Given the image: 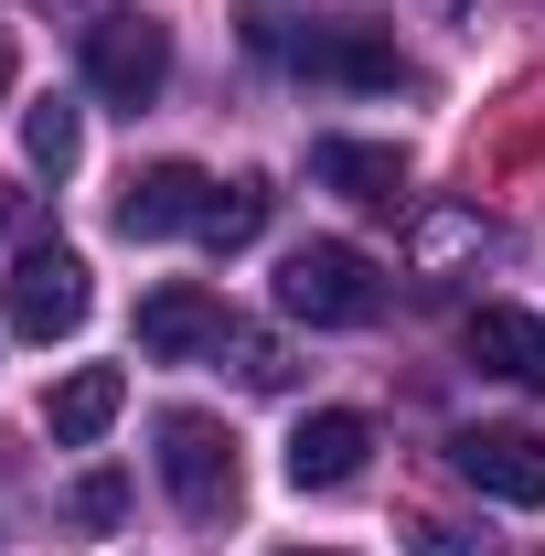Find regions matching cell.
Listing matches in <instances>:
<instances>
[{
  "mask_svg": "<svg viewBox=\"0 0 545 556\" xmlns=\"http://www.w3.org/2000/svg\"><path fill=\"white\" fill-rule=\"evenodd\" d=\"M204 204H214V182L193 172V161H150L129 193H118V236L129 247H161V236H193L204 225Z\"/></svg>",
  "mask_w": 545,
  "mask_h": 556,
  "instance_id": "ba28073f",
  "label": "cell"
},
{
  "mask_svg": "<svg viewBox=\"0 0 545 556\" xmlns=\"http://www.w3.org/2000/svg\"><path fill=\"white\" fill-rule=\"evenodd\" d=\"M161 482L182 503V525H225L246 503V460H236V428L204 407H172L161 417Z\"/></svg>",
  "mask_w": 545,
  "mask_h": 556,
  "instance_id": "7a4b0ae2",
  "label": "cell"
},
{
  "mask_svg": "<svg viewBox=\"0 0 545 556\" xmlns=\"http://www.w3.org/2000/svg\"><path fill=\"white\" fill-rule=\"evenodd\" d=\"M0 225H11V193H0Z\"/></svg>",
  "mask_w": 545,
  "mask_h": 556,
  "instance_id": "ffe728a7",
  "label": "cell"
},
{
  "mask_svg": "<svg viewBox=\"0 0 545 556\" xmlns=\"http://www.w3.org/2000/svg\"><path fill=\"white\" fill-rule=\"evenodd\" d=\"M278 54L300 75H321V86H407V54H396L385 22H310V33H289Z\"/></svg>",
  "mask_w": 545,
  "mask_h": 556,
  "instance_id": "5b68a950",
  "label": "cell"
},
{
  "mask_svg": "<svg viewBox=\"0 0 545 556\" xmlns=\"http://www.w3.org/2000/svg\"><path fill=\"white\" fill-rule=\"evenodd\" d=\"M193 236L225 247V257H236V247H257V236H268V182H214V204H204Z\"/></svg>",
  "mask_w": 545,
  "mask_h": 556,
  "instance_id": "4fadbf2b",
  "label": "cell"
},
{
  "mask_svg": "<svg viewBox=\"0 0 545 556\" xmlns=\"http://www.w3.org/2000/svg\"><path fill=\"white\" fill-rule=\"evenodd\" d=\"M65 11H86V22H107V11H118V0H65Z\"/></svg>",
  "mask_w": 545,
  "mask_h": 556,
  "instance_id": "e0dca14e",
  "label": "cell"
},
{
  "mask_svg": "<svg viewBox=\"0 0 545 556\" xmlns=\"http://www.w3.org/2000/svg\"><path fill=\"white\" fill-rule=\"evenodd\" d=\"M310 182H332L353 204H407V150H385V139H310Z\"/></svg>",
  "mask_w": 545,
  "mask_h": 556,
  "instance_id": "8fae6325",
  "label": "cell"
},
{
  "mask_svg": "<svg viewBox=\"0 0 545 556\" xmlns=\"http://www.w3.org/2000/svg\"><path fill=\"white\" fill-rule=\"evenodd\" d=\"M118 407H129V375H118V364H75L65 386L43 396V428H54L65 450H86V439H107V428H118Z\"/></svg>",
  "mask_w": 545,
  "mask_h": 556,
  "instance_id": "7c38bea8",
  "label": "cell"
},
{
  "mask_svg": "<svg viewBox=\"0 0 545 556\" xmlns=\"http://www.w3.org/2000/svg\"><path fill=\"white\" fill-rule=\"evenodd\" d=\"M0 86H11V43H0Z\"/></svg>",
  "mask_w": 545,
  "mask_h": 556,
  "instance_id": "ac0fdd59",
  "label": "cell"
},
{
  "mask_svg": "<svg viewBox=\"0 0 545 556\" xmlns=\"http://www.w3.org/2000/svg\"><path fill=\"white\" fill-rule=\"evenodd\" d=\"M118 514H129V482H118V471L75 482V525H118Z\"/></svg>",
  "mask_w": 545,
  "mask_h": 556,
  "instance_id": "9a60e30c",
  "label": "cell"
},
{
  "mask_svg": "<svg viewBox=\"0 0 545 556\" xmlns=\"http://www.w3.org/2000/svg\"><path fill=\"white\" fill-rule=\"evenodd\" d=\"M86 300L97 289H86V257L75 247H54V236L22 247V268H11V332L22 343H65L75 321H86Z\"/></svg>",
  "mask_w": 545,
  "mask_h": 556,
  "instance_id": "277c9868",
  "label": "cell"
},
{
  "mask_svg": "<svg viewBox=\"0 0 545 556\" xmlns=\"http://www.w3.org/2000/svg\"><path fill=\"white\" fill-rule=\"evenodd\" d=\"M460 343H471L481 375H503V386L545 396V321H535V311H514V300H481L471 321H460Z\"/></svg>",
  "mask_w": 545,
  "mask_h": 556,
  "instance_id": "9c48e42d",
  "label": "cell"
},
{
  "mask_svg": "<svg viewBox=\"0 0 545 556\" xmlns=\"http://www.w3.org/2000/svg\"><path fill=\"white\" fill-rule=\"evenodd\" d=\"M278 311H289V321H310V332H364V321L385 311V278H375L364 247L310 236V247H289V257H278Z\"/></svg>",
  "mask_w": 545,
  "mask_h": 556,
  "instance_id": "6da1fadb",
  "label": "cell"
},
{
  "mask_svg": "<svg viewBox=\"0 0 545 556\" xmlns=\"http://www.w3.org/2000/svg\"><path fill=\"white\" fill-rule=\"evenodd\" d=\"M86 86H97L107 108H150V97L172 86V33H161L150 11H107V22H86Z\"/></svg>",
  "mask_w": 545,
  "mask_h": 556,
  "instance_id": "3957f363",
  "label": "cell"
},
{
  "mask_svg": "<svg viewBox=\"0 0 545 556\" xmlns=\"http://www.w3.org/2000/svg\"><path fill=\"white\" fill-rule=\"evenodd\" d=\"M449 471L471 492H492V503H524V514H535L545 503V439L535 428H460V439H449Z\"/></svg>",
  "mask_w": 545,
  "mask_h": 556,
  "instance_id": "52a82bcc",
  "label": "cell"
},
{
  "mask_svg": "<svg viewBox=\"0 0 545 556\" xmlns=\"http://www.w3.org/2000/svg\"><path fill=\"white\" fill-rule=\"evenodd\" d=\"M364 450H375V428H364L353 407H321V417L289 428V482L300 492H342L353 471H364Z\"/></svg>",
  "mask_w": 545,
  "mask_h": 556,
  "instance_id": "30bf717a",
  "label": "cell"
},
{
  "mask_svg": "<svg viewBox=\"0 0 545 556\" xmlns=\"http://www.w3.org/2000/svg\"><path fill=\"white\" fill-rule=\"evenodd\" d=\"M22 150H33V172H54V182L75 172V150H86V129H75V108H65V97H43V108L22 118Z\"/></svg>",
  "mask_w": 545,
  "mask_h": 556,
  "instance_id": "5bb4252c",
  "label": "cell"
},
{
  "mask_svg": "<svg viewBox=\"0 0 545 556\" xmlns=\"http://www.w3.org/2000/svg\"><path fill=\"white\" fill-rule=\"evenodd\" d=\"M417 556H481V546L460 535V525H417Z\"/></svg>",
  "mask_w": 545,
  "mask_h": 556,
  "instance_id": "2e32d148",
  "label": "cell"
},
{
  "mask_svg": "<svg viewBox=\"0 0 545 556\" xmlns=\"http://www.w3.org/2000/svg\"><path fill=\"white\" fill-rule=\"evenodd\" d=\"M225 343H236V311L214 289H193V278H172V289L139 300V353L150 364H193V353H225Z\"/></svg>",
  "mask_w": 545,
  "mask_h": 556,
  "instance_id": "8992f818",
  "label": "cell"
},
{
  "mask_svg": "<svg viewBox=\"0 0 545 556\" xmlns=\"http://www.w3.org/2000/svg\"><path fill=\"white\" fill-rule=\"evenodd\" d=\"M289 556H332V546H289Z\"/></svg>",
  "mask_w": 545,
  "mask_h": 556,
  "instance_id": "d6986e66",
  "label": "cell"
}]
</instances>
